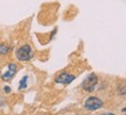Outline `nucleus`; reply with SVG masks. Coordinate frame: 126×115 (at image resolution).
I'll return each mask as SVG.
<instances>
[{
    "label": "nucleus",
    "instance_id": "obj_1",
    "mask_svg": "<svg viewBox=\"0 0 126 115\" xmlns=\"http://www.w3.org/2000/svg\"><path fill=\"white\" fill-rule=\"evenodd\" d=\"M15 56L20 62H28L33 58V50L29 44H23L15 51Z\"/></svg>",
    "mask_w": 126,
    "mask_h": 115
},
{
    "label": "nucleus",
    "instance_id": "obj_2",
    "mask_svg": "<svg viewBox=\"0 0 126 115\" xmlns=\"http://www.w3.org/2000/svg\"><path fill=\"white\" fill-rule=\"evenodd\" d=\"M98 84V77L94 75V73H91L90 76H88L85 78V80L82 83V89H84L85 92H92L96 86Z\"/></svg>",
    "mask_w": 126,
    "mask_h": 115
},
{
    "label": "nucleus",
    "instance_id": "obj_3",
    "mask_svg": "<svg viewBox=\"0 0 126 115\" xmlns=\"http://www.w3.org/2000/svg\"><path fill=\"white\" fill-rule=\"evenodd\" d=\"M102 107H103V101L97 97H89L84 102V108L86 111L94 112L102 108Z\"/></svg>",
    "mask_w": 126,
    "mask_h": 115
},
{
    "label": "nucleus",
    "instance_id": "obj_4",
    "mask_svg": "<svg viewBox=\"0 0 126 115\" xmlns=\"http://www.w3.org/2000/svg\"><path fill=\"white\" fill-rule=\"evenodd\" d=\"M16 71H18V66H16V64H14V63H8V65H7V71L2 73L1 76V78L4 81H9V80H12L14 78V76L16 73Z\"/></svg>",
    "mask_w": 126,
    "mask_h": 115
},
{
    "label": "nucleus",
    "instance_id": "obj_5",
    "mask_svg": "<svg viewBox=\"0 0 126 115\" xmlns=\"http://www.w3.org/2000/svg\"><path fill=\"white\" fill-rule=\"evenodd\" d=\"M75 76L71 75V73H68V72H62V73H60L56 78H55V83H57V84H64V85H68L70 84L71 81L75 80Z\"/></svg>",
    "mask_w": 126,
    "mask_h": 115
},
{
    "label": "nucleus",
    "instance_id": "obj_6",
    "mask_svg": "<svg viewBox=\"0 0 126 115\" xmlns=\"http://www.w3.org/2000/svg\"><path fill=\"white\" fill-rule=\"evenodd\" d=\"M9 51V47L7 44H5V43H0V55L1 56H5V55H7Z\"/></svg>",
    "mask_w": 126,
    "mask_h": 115
},
{
    "label": "nucleus",
    "instance_id": "obj_7",
    "mask_svg": "<svg viewBox=\"0 0 126 115\" xmlns=\"http://www.w3.org/2000/svg\"><path fill=\"white\" fill-rule=\"evenodd\" d=\"M27 80H28V76L22 77V79L20 80V84H19V89H23L27 87Z\"/></svg>",
    "mask_w": 126,
    "mask_h": 115
},
{
    "label": "nucleus",
    "instance_id": "obj_8",
    "mask_svg": "<svg viewBox=\"0 0 126 115\" xmlns=\"http://www.w3.org/2000/svg\"><path fill=\"white\" fill-rule=\"evenodd\" d=\"M118 93H119V94H122V95L126 94V86H122V87H119V89H118Z\"/></svg>",
    "mask_w": 126,
    "mask_h": 115
},
{
    "label": "nucleus",
    "instance_id": "obj_9",
    "mask_svg": "<svg viewBox=\"0 0 126 115\" xmlns=\"http://www.w3.org/2000/svg\"><path fill=\"white\" fill-rule=\"evenodd\" d=\"M4 91L6 93H9V92H11V87H9V86H5V87H4Z\"/></svg>",
    "mask_w": 126,
    "mask_h": 115
},
{
    "label": "nucleus",
    "instance_id": "obj_10",
    "mask_svg": "<svg viewBox=\"0 0 126 115\" xmlns=\"http://www.w3.org/2000/svg\"><path fill=\"white\" fill-rule=\"evenodd\" d=\"M102 115H114L113 113H105V114H102Z\"/></svg>",
    "mask_w": 126,
    "mask_h": 115
},
{
    "label": "nucleus",
    "instance_id": "obj_11",
    "mask_svg": "<svg viewBox=\"0 0 126 115\" xmlns=\"http://www.w3.org/2000/svg\"><path fill=\"white\" fill-rule=\"evenodd\" d=\"M123 111H124V112H126V107H125V108H124V109H123Z\"/></svg>",
    "mask_w": 126,
    "mask_h": 115
}]
</instances>
